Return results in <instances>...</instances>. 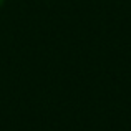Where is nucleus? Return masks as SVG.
I'll use <instances>...</instances> for the list:
<instances>
[{
	"mask_svg": "<svg viewBox=\"0 0 131 131\" xmlns=\"http://www.w3.org/2000/svg\"><path fill=\"white\" fill-rule=\"evenodd\" d=\"M3 2H5V0H0V7H2V5H3Z\"/></svg>",
	"mask_w": 131,
	"mask_h": 131,
	"instance_id": "nucleus-1",
	"label": "nucleus"
}]
</instances>
